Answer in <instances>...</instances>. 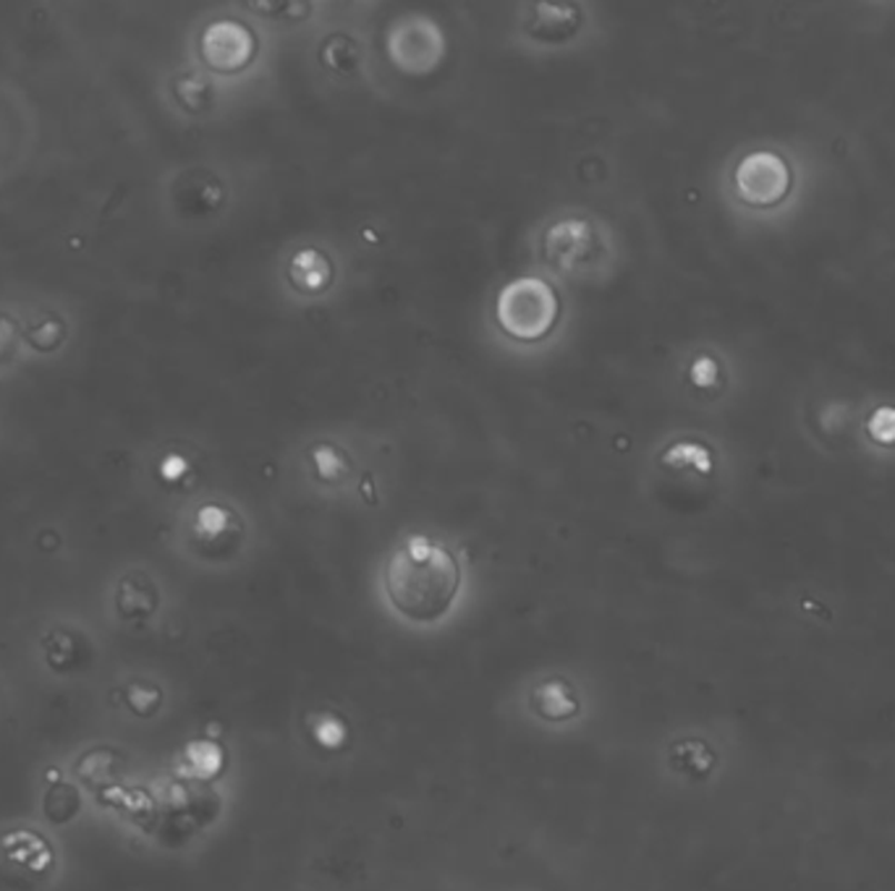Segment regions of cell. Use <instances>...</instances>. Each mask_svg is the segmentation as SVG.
I'll use <instances>...</instances> for the list:
<instances>
[{
  "label": "cell",
  "instance_id": "1",
  "mask_svg": "<svg viewBox=\"0 0 895 891\" xmlns=\"http://www.w3.org/2000/svg\"><path fill=\"white\" fill-rule=\"evenodd\" d=\"M456 557L427 539H411L390 557L386 589L394 607L414 622L442 618L458 591Z\"/></svg>",
  "mask_w": 895,
  "mask_h": 891
},
{
  "label": "cell",
  "instance_id": "2",
  "mask_svg": "<svg viewBox=\"0 0 895 891\" xmlns=\"http://www.w3.org/2000/svg\"><path fill=\"white\" fill-rule=\"evenodd\" d=\"M558 301L543 280H516L500 296L498 317L516 338H543L556 322Z\"/></svg>",
  "mask_w": 895,
  "mask_h": 891
},
{
  "label": "cell",
  "instance_id": "3",
  "mask_svg": "<svg viewBox=\"0 0 895 891\" xmlns=\"http://www.w3.org/2000/svg\"><path fill=\"white\" fill-rule=\"evenodd\" d=\"M736 186L744 202L773 207L788 194L790 170L775 152H752L736 170Z\"/></svg>",
  "mask_w": 895,
  "mask_h": 891
},
{
  "label": "cell",
  "instance_id": "4",
  "mask_svg": "<svg viewBox=\"0 0 895 891\" xmlns=\"http://www.w3.org/2000/svg\"><path fill=\"white\" fill-rule=\"evenodd\" d=\"M869 434L879 444H895V408H879L869 419Z\"/></svg>",
  "mask_w": 895,
  "mask_h": 891
},
{
  "label": "cell",
  "instance_id": "5",
  "mask_svg": "<svg viewBox=\"0 0 895 891\" xmlns=\"http://www.w3.org/2000/svg\"><path fill=\"white\" fill-rule=\"evenodd\" d=\"M189 759H191V763H195V769H197L202 777L212 774V771H216V769L220 767L218 750L212 748V745H205V742H197V745L189 748Z\"/></svg>",
  "mask_w": 895,
  "mask_h": 891
}]
</instances>
